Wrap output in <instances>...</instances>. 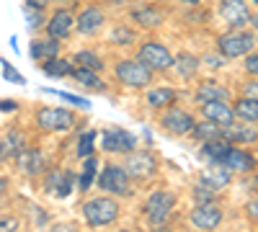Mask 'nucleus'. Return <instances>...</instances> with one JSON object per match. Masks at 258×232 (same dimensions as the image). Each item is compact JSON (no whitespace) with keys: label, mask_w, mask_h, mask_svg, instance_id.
<instances>
[{"label":"nucleus","mask_w":258,"mask_h":232,"mask_svg":"<svg viewBox=\"0 0 258 232\" xmlns=\"http://www.w3.org/2000/svg\"><path fill=\"white\" fill-rule=\"evenodd\" d=\"M93 139H96V132L93 129H88L83 137H80V144H78V158H88V155H93Z\"/></svg>","instance_id":"obj_35"},{"label":"nucleus","mask_w":258,"mask_h":232,"mask_svg":"<svg viewBox=\"0 0 258 232\" xmlns=\"http://www.w3.org/2000/svg\"><path fill=\"white\" fill-rule=\"evenodd\" d=\"M194 124H197V119H194L188 111L178 109V106H170L160 114V126L168 132V134H176V137H183V134H191Z\"/></svg>","instance_id":"obj_9"},{"label":"nucleus","mask_w":258,"mask_h":232,"mask_svg":"<svg viewBox=\"0 0 258 232\" xmlns=\"http://www.w3.org/2000/svg\"><path fill=\"white\" fill-rule=\"evenodd\" d=\"M178 3H183V6H199L202 0H178Z\"/></svg>","instance_id":"obj_48"},{"label":"nucleus","mask_w":258,"mask_h":232,"mask_svg":"<svg viewBox=\"0 0 258 232\" xmlns=\"http://www.w3.org/2000/svg\"><path fill=\"white\" fill-rule=\"evenodd\" d=\"M83 217L91 227H109L119 219V201L111 194H101L96 199H88L83 206Z\"/></svg>","instance_id":"obj_1"},{"label":"nucleus","mask_w":258,"mask_h":232,"mask_svg":"<svg viewBox=\"0 0 258 232\" xmlns=\"http://www.w3.org/2000/svg\"><path fill=\"white\" fill-rule=\"evenodd\" d=\"M176 209V194L168 188H158L145 199V217L153 227H163Z\"/></svg>","instance_id":"obj_3"},{"label":"nucleus","mask_w":258,"mask_h":232,"mask_svg":"<svg viewBox=\"0 0 258 232\" xmlns=\"http://www.w3.org/2000/svg\"><path fill=\"white\" fill-rule=\"evenodd\" d=\"M73 188H78V186H75V173H73V171H62L59 183H57V188H54V196H57V199H64V196H70Z\"/></svg>","instance_id":"obj_33"},{"label":"nucleus","mask_w":258,"mask_h":232,"mask_svg":"<svg viewBox=\"0 0 258 232\" xmlns=\"http://www.w3.org/2000/svg\"><path fill=\"white\" fill-rule=\"evenodd\" d=\"M250 26L258 31V13H253V16H250Z\"/></svg>","instance_id":"obj_47"},{"label":"nucleus","mask_w":258,"mask_h":232,"mask_svg":"<svg viewBox=\"0 0 258 232\" xmlns=\"http://www.w3.org/2000/svg\"><path fill=\"white\" fill-rule=\"evenodd\" d=\"M217 47H220V54L225 59H235V57H245L255 47V39H253L250 31L232 29V31H227L217 39Z\"/></svg>","instance_id":"obj_7"},{"label":"nucleus","mask_w":258,"mask_h":232,"mask_svg":"<svg viewBox=\"0 0 258 232\" xmlns=\"http://www.w3.org/2000/svg\"><path fill=\"white\" fill-rule=\"evenodd\" d=\"M230 147H232V142L225 137L207 139V142H202V158H207L209 163H222L225 155L230 152Z\"/></svg>","instance_id":"obj_21"},{"label":"nucleus","mask_w":258,"mask_h":232,"mask_svg":"<svg viewBox=\"0 0 258 232\" xmlns=\"http://www.w3.org/2000/svg\"><path fill=\"white\" fill-rule=\"evenodd\" d=\"M191 134L197 137L199 142L217 139V137H222V126H220V124H214V121H209V119H204V121H197V124H194Z\"/></svg>","instance_id":"obj_29"},{"label":"nucleus","mask_w":258,"mask_h":232,"mask_svg":"<svg viewBox=\"0 0 258 232\" xmlns=\"http://www.w3.org/2000/svg\"><path fill=\"white\" fill-rule=\"evenodd\" d=\"M96 171H98V160H96L93 155L83 158V173H80V178H78V191H88L91 183H93V178H96Z\"/></svg>","instance_id":"obj_30"},{"label":"nucleus","mask_w":258,"mask_h":232,"mask_svg":"<svg viewBox=\"0 0 258 232\" xmlns=\"http://www.w3.org/2000/svg\"><path fill=\"white\" fill-rule=\"evenodd\" d=\"M137 147V139L132 132L121 129V126H109V129H103L101 134V150L103 152H132Z\"/></svg>","instance_id":"obj_10"},{"label":"nucleus","mask_w":258,"mask_h":232,"mask_svg":"<svg viewBox=\"0 0 258 232\" xmlns=\"http://www.w3.org/2000/svg\"><path fill=\"white\" fill-rule=\"evenodd\" d=\"M245 3H255V6H258V0H245Z\"/></svg>","instance_id":"obj_49"},{"label":"nucleus","mask_w":258,"mask_h":232,"mask_svg":"<svg viewBox=\"0 0 258 232\" xmlns=\"http://www.w3.org/2000/svg\"><path fill=\"white\" fill-rule=\"evenodd\" d=\"M204 62H207L209 67H222V65H225V57H222V54H220V57L209 54V57H204Z\"/></svg>","instance_id":"obj_43"},{"label":"nucleus","mask_w":258,"mask_h":232,"mask_svg":"<svg viewBox=\"0 0 258 232\" xmlns=\"http://www.w3.org/2000/svg\"><path fill=\"white\" fill-rule=\"evenodd\" d=\"M47 3H49V0H26V6H29V8H39V11H44Z\"/></svg>","instance_id":"obj_44"},{"label":"nucleus","mask_w":258,"mask_h":232,"mask_svg":"<svg viewBox=\"0 0 258 232\" xmlns=\"http://www.w3.org/2000/svg\"><path fill=\"white\" fill-rule=\"evenodd\" d=\"M173 67L178 70V75H181L183 80H188V78L197 75V70H199V59L194 57V54H188V52H181L178 57H173Z\"/></svg>","instance_id":"obj_28"},{"label":"nucleus","mask_w":258,"mask_h":232,"mask_svg":"<svg viewBox=\"0 0 258 232\" xmlns=\"http://www.w3.org/2000/svg\"><path fill=\"white\" fill-rule=\"evenodd\" d=\"M220 16L232 29H243L250 24V8L245 0H220Z\"/></svg>","instance_id":"obj_12"},{"label":"nucleus","mask_w":258,"mask_h":232,"mask_svg":"<svg viewBox=\"0 0 258 232\" xmlns=\"http://www.w3.org/2000/svg\"><path fill=\"white\" fill-rule=\"evenodd\" d=\"M73 65H83V67H91V70H96V72H101L106 65H103V59L96 54V52H91V49H83V52H78L75 57H73Z\"/></svg>","instance_id":"obj_31"},{"label":"nucleus","mask_w":258,"mask_h":232,"mask_svg":"<svg viewBox=\"0 0 258 232\" xmlns=\"http://www.w3.org/2000/svg\"><path fill=\"white\" fill-rule=\"evenodd\" d=\"M21 224H18V219L16 217H0V229H18Z\"/></svg>","instance_id":"obj_42"},{"label":"nucleus","mask_w":258,"mask_h":232,"mask_svg":"<svg viewBox=\"0 0 258 232\" xmlns=\"http://www.w3.org/2000/svg\"><path fill=\"white\" fill-rule=\"evenodd\" d=\"M222 163L230 168L232 173H250L255 168V158L248 150H243V147H230V152L225 155Z\"/></svg>","instance_id":"obj_18"},{"label":"nucleus","mask_w":258,"mask_h":232,"mask_svg":"<svg viewBox=\"0 0 258 232\" xmlns=\"http://www.w3.org/2000/svg\"><path fill=\"white\" fill-rule=\"evenodd\" d=\"M16 163H18V171H24L31 178H36L47 171V158L39 147H24V150L16 155Z\"/></svg>","instance_id":"obj_13"},{"label":"nucleus","mask_w":258,"mask_h":232,"mask_svg":"<svg viewBox=\"0 0 258 232\" xmlns=\"http://www.w3.org/2000/svg\"><path fill=\"white\" fill-rule=\"evenodd\" d=\"M75 31V18L70 11H57L49 21H47V36H54V39H68L70 34Z\"/></svg>","instance_id":"obj_16"},{"label":"nucleus","mask_w":258,"mask_h":232,"mask_svg":"<svg viewBox=\"0 0 258 232\" xmlns=\"http://www.w3.org/2000/svg\"><path fill=\"white\" fill-rule=\"evenodd\" d=\"M135 41H137V34L129 26H116L111 31V44H116V47H129V44H135Z\"/></svg>","instance_id":"obj_32"},{"label":"nucleus","mask_w":258,"mask_h":232,"mask_svg":"<svg viewBox=\"0 0 258 232\" xmlns=\"http://www.w3.org/2000/svg\"><path fill=\"white\" fill-rule=\"evenodd\" d=\"M194 96H197L199 103H207V101H230V91L225 86H220V83H214V80L202 83Z\"/></svg>","instance_id":"obj_23"},{"label":"nucleus","mask_w":258,"mask_h":232,"mask_svg":"<svg viewBox=\"0 0 258 232\" xmlns=\"http://www.w3.org/2000/svg\"><path fill=\"white\" fill-rule=\"evenodd\" d=\"M153 3H165V0H153Z\"/></svg>","instance_id":"obj_50"},{"label":"nucleus","mask_w":258,"mask_h":232,"mask_svg":"<svg viewBox=\"0 0 258 232\" xmlns=\"http://www.w3.org/2000/svg\"><path fill=\"white\" fill-rule=\"evenodd\" d=\"M26 18H29V29H39L44 24V13L39 8H26Z\"/></svg>","instance_id":"obj_36"},{"label":"nucleus","mask_w":258,"mask_h":232,"mask_svg":"<svg viewBox=\"0 0 258 232\" xmlns=\"http://www.w3.org/2000/svg\"><path fill=\"white\" fill-rule=\"evenodd\" d=\"M191 224L197 229H217L222 224V209L217 201L197 204V209L191 212Z\"/></svg>","instance_id":"obj_11"},{"label":"nucleus","mask_w":258,"mask_h":232,"mask_svg":"<svg viewBox=\"0 0 258 232\" xmlns=\"http://www.w3.org/2000/svg\"><path fill=\"white\" fill-rule=\"evenodd\" d=\"M124 171L132 181H150L158 173V155L153 150H132L124 158Z\"/></svg>","instance_id":"obj_4"},{"label":"nucleus","mask_w":258,"mask_h":232,"mask_svg":"<svg viewBox=\"0 0 258 232\" xmlns=\"http://www.w3.org/2000/svg\"><path fill=\"white\" fill-rule=\"evenodd\" d=\"M173 101H176V91H173V88H168V86L150 88V91H147V106H150V109H155V111L170 106Z\"/></svg>","instance_id":"obj_25"},{"label":"nucleus","mask_w":258,"mask_h":232,"mask_svg":"<svg viewBox=\"0 0 258 232\" xmlns=\"http://www.w3.org/2000/svg\"><path fill=\"white\" fill-rule=\"evenodd\" d=\"M137 59L153 72L173 67V54H170V49L165 44H160V41H145V44L137 49Z\"/></svg>","instance_id":"obj_8"},{"label":"nucleus","mask_w":258,"mask_h":232,"mask_svg":"<svg viewBox=\"0 0 258 232\" xmlns=\"http://www.w3.org/2000/svg\"><path fill=\"white\" fill-rule=\"evenodd\" d=\"M59 54V39L47 36V39H34L31 41V59L34 62H47Z\"/></svg>","instance_id":"obj_20"},{"label":"nucleus","mask_w":258,"mask_h":232,"mask_svg":"<svg viewBox=\"0 0 258 232\" xmlns=\"http://www.w3.org/2000/svg\"><path fill=\"white\" fill-rule=\"evenodd\" d=\"M70 78H73L75 83H80V86L91 88V91H106V83H103V80L98 78V72H96V70H91V67L73 65V72H70Z\"/></svg>","instance_id":"obj_22"},{"label":"nucleus","mask_w":258,"mask_h":232,"mask_svg":"<svg viewBox=\"0 0 258 232\" xmlns=\"http://www.w3.org/2000/svg\"><path fill=\"white\" fill-rule=\"evenodd\" d=\"M232 178V171L225 165V163H209V168L202 173V183H207L209 188H214V191H220V188H225Z\"/></svg>","instance_id":"obj_19"},{"label":"nucleus","mask_w":258,"mask_h":232,"mask_svg":"<svg viewBox=\"0 0 258 232\" xmlns=\"http://www.w3.org/2000/svg\"><path fill=\"white\" fill-rule=\"evenodd\" d=\"M202 116L214 121V124H220V126H227L235 121V111L227 101H207L202 103Z\"/></svg>","instance_id":"obj_15"},{"label":"nucleus","mask_w":258,"mask_h":232,"mask_svg":"<svg viewBox=\"0 0 258 232\" xmlns=\"http://www.w3.org/2000/svg\"><path fill=\"white\" fill-rule=\"evenodd\" d=\"M103 24H106V13L98 6H85L75 18V31L83 36H93Z\"/></svg>","instance_id":"obj_14"},{"label":"nucleus","mask_w":258,"mask_h":232,"mask_svg":"<svg viewBox=\"0 0 258 232\" xmlns=\"http://www.w3.org/2000/svg\"><path fill=\"white\" fill-rule=\"evenodd\" d=\"M62 101H68V103H75V106L80 109H91V101L88 98H78V96H70V93H57Z\"/></svg>","instance_id":"obj_38"},{"label":"nucleus","mask_w":258,"mask_h":232,"mask_svg":"<svg viewBox=\"0 0 258 232\" xmlns=\"http://www.w3.org/2000/svg\"><path fill=\"white\" fill-rule=\"evenodd\" d=\"M245 214H248V219L258 222V196H255V199H250V201L245 204Z\"/></svg>","instance_id":"obj_39"},{"label":"nucleus","mask_w":258,"mask_h":232,"mask_svg":"<svg viewBox=\"0 0 258 232\" xmlns=\"http://www.w3.org/2000/svg\"><path fill=\"white\" fill-rule=\"evenodd\" d=\"M0 65H3V75H6L8 80H13V83H21V86H24V78H21L18 72H13V67L8 65V62H0Z\"/></svg>","instance_id":"obj_40"},{"label":"nucleus","mask_w":258,"mask_h":232,"mask_svg":"<svg viewBox=\"0 0 258 232\" xmlns=\"http://www.w3.org/2000/svg\"><path fill=\"white\" fill-rule=\"evenodd\" d=\"M232 111H235V119L255 124L258 121V98H250V96L238 98V101L232 103Z\"/></svg>","instance_id":"obj_24"},{"label":"nucleus","mask_w":258,"mask_h":232,"mask_svg":"<svg viewBox=\"0 0 258 232\" xmlns=\"http://www.w3.org/2000/svg\"><path fill=\"white\" fill-rule=\"evenodd\" d=\"M0 109H3V111H13L16 109V101H0Z\"/></svg>","instance_id":"obj_45"},{"label":"nucleus","mask_w":258,"mask_h":232,"mask_svg":"<svg viewBox=\"0 0 258 232\" xmlns=\"http://www.w3.org/2000/svg\"><path fill=\"white\" fill-rule=\"evenodd\" d=\"M39 67L44 70V75H49V78H68V75L73 72V59L52 57V59H47V62H41Z\"/></svg>","instance_id":"obj_27"},{"label":"nucleus","mask_w":258,"mask_h":232,"mask_svg":"<svg viewBox=\"0 0 258 232\" xmlns=\"http://www.w3.org/2000/svg\"><path fill=\"white\" fill-rule=\"evenodd\" d=\"M96 183L103 194H111V196H119V199H129L135 194V181L129 178L124 165H116V163H106L103 171L98 173Z\"/></svg>","instance_id":"obj_2"},{"label":"nucleus","mask_w":258,"mask_h":232,"mask_svg":"<svg viewBox=\"0 0 258 232\" xmlns=\"http://www.w3.org/2000/svg\"><path fill=\"white\" fill-rule=\"evenodd\" d=\"M34 121L44 132H70L78 124V116L64 106H52V109H39Z\"/></svg>","instance_id":"obj_5"},{"label":"nucleus","mask_w":258,"mask_h":232,"mask_svg":"<svg viewBox=\"0 0 258 232\" xmlns=\"http://www.w3.org/2000/svg\"><path fill=\"white\" fill-rule=\"evenodd\" d=\"M194 201L197 204H207V201H217V191H214V188H209L207 183H197L194 186Z\"/></svg>","instance_id":"obj_34"},{"label":"nucleus","mask_w":258,"mask_h":232,"mask_svg":"<svg viewBox=\"0 0 258 232\" xmlns=\"http://www.w3.org/2000/svg\"><path fill=\"white\" fill-rule=\"evenodd\" d=\"M114 75L121 86L126 88H145V86H153V70L145 67L140 59H121L116 62Z\"/></svg>","instance_id":"obj_6"},{"label":"nucleus","mask_w":258,"mask_h":232,"mask_svg":"<svg viewBox=\"0 0 258 232\" xmlns=\"http://www.w3.org/2000/svg\"><path fill=\"white\" fill-rule=\"evenodd\" d=\"M222 137L230 139L232 144L235 142H240V144H250L258 139V126H250V121H243V124H227L222 126Z\"/></svg>","instance_id":"obj_17"},{"label":"nucleus","mask_w":258,"mask_h":232,"mask_svg":"<svg viewBox=\"0 0 258 232\" xmlns=\"http://www.w3.org/2000/svg\"><path fill=\"white\" fill-rule=\"evenodd\" d=\"M243 96H250V98H258V80H248L243 86Z\"/></svg>","instance_id":"obj_41"},{"label":"nucleus","mask_w":258,"mask_h":232,"mask_svg":"<svg viewBox=\"0 0 258 232\" xmlns=\"http://www.w3.org/2000/svg\"><path fill=\"white\" fill-rule=\"evenodd\" d=\"M132 21H135V24H140V26H145V29H155V26L163 24V13L155 11L153 6H142V8H135L132 11Z\"/></svg>","instance_id":"obj_26"},{"label":"nucleus","mask_w":258,"mask_h":232,"mask_svg":"<svg viewBox=\"0 0 258 232\" xmlns=\"http://www.w3.org/2000/svg\"><path fill=\"white\" fill-rule=\"evenodd\" d=\"M6 188H8V181H6V178H0V196L6 194Z\"/></svg>","instance_id":"obj_46"},{"label":"nucleus","mask_w":258,"mask_h":232,"mask_svg":"<svg viewBox=\"0 0 258 232\" xmlns=\"http://www.w3.org/2000/svg\"><path fill=\"white\" fill-rule=\"evenodd\" d=\"M245 72L258 78V52H248L245 54Z\"/></svg>","instance_id":"obj_37"}]
</instances>
